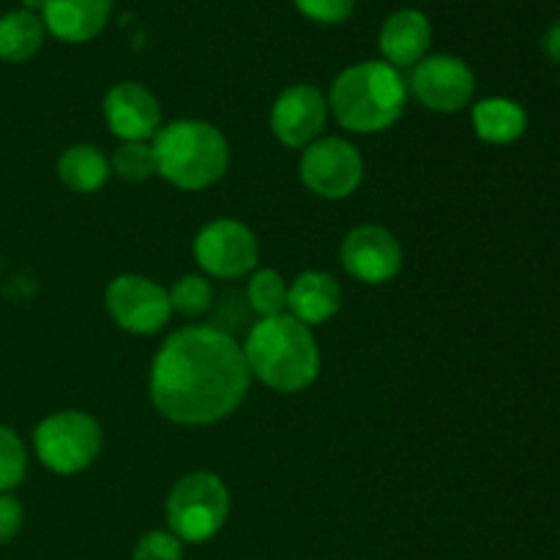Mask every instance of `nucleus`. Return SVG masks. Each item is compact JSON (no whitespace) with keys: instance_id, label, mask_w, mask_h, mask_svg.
Wrapping results in <instances>:
<instances>
[{"instance_id":"f257e3e1","label":"nucleus","mask_w":560,"mask_h":560,"mask_svg":"<svg viewBox=\"0 0 560 560\" xmlns=\"http://www.w3.org/2000/svg\"><path fill=\"white\" fill-rule=\"evenodd\" d=\"M249 366L235 337L211 326L184 328L159 350L151 372L153 405L175 424H213L244 402Z\"/></svg>"},{"instance_id":"f03ea898","label":"nucleus","mask_w":560,"mask_h":560,"mask_svg":"<svg viewBox=\"0 0 560 560\" xmlns=\"http://www.w3.org/2000/svg\"><path fill=\"white\" fill-rule=\"evenodd\" d=\"M244 359L252 375L273 392L293 394L312 386L320 372V350L310 326L293 315L266 317L249 328Z\"/></svg>"},{"instance_id":"7ed1b4c3","label":"nucleus","mask_w":560,"mask_h":560,"mask_svg":"<svg viewBox=\"0 0 560 560\" xmlns=\"http://www.w3.org/2000/svg\"><path fill=\"white\" fill-rule=\"evenodd\" d=\"M408 102V82L386 60H366L345 69L331 85L334 115L350 131L375 135L397 124Z\"/></svg>"},{"instance_id":"20e7f679","label":"nucleus","mask_w":560,"mask_h":560,"mask_svg":"<svg viewBox=\"0 0 560 560\" xmlns=\"http://www.w3.org/2000/svg\"><path fill=\"white\" fill-rule=\"evenodd\" d=\"M153 153L162 178L178 189H206L228 170V142L222 131L202 120H175L153 137Z\"/></svg>"},{"instance_id":"39448f33","label":"nucleus","mask_w":560,"mask_h":560,"mask_svg":"<svg viewBox=\"0 0 560 560\" xmlns=\"http://www.w3.org/2000/svg\"><path fill=\"white\" fill-rule=\"evenodd\" d=\"M230 512V495L213 474H191L175 485L167 498L170 534L189 545H202L222 530Z\"/></svg>"},{"instance_id":"423d86ee","label":"nucleus","mask_w":560,"mask_h":560,"mask_svg":"<svg viewBox=\"0 0 560 560\" xmlns=\"http://www.w3.org/2000/svg\"><path fill=\"white\" fill-rule=\"evenodd\" d=\"M36 454L49 470L55 474H80L102 452V427L85 413L66 410L55 413L38 424L36 435Z\"/></svg>"},{"instance_id":"0eeeda50","label":"nucleus","mask_w":560,"mask_h":560,"mask_svg":"<svg viewBox=\"0 0 560 560\" xmlns=\"http://www.w3.org/2000/svg\"><path fill=\"white\" fill-rule=\"evenodd\" d=\"M364 175V162L350 142L339 137L312 142L301 159V180L326 200H342L353 195Z\"/></svg>"},{"instance_id":"6e6552de","label":"nucleus","mask_w":560,"mask_h":560,"mask_svg":"<svg viewBox=\"0 0 560 560\" xmlns=\"http://www.w3.org/2000/svg\"><path fill=\"white\" fill-rule=\"evenodd\" d=\"M257 255L255 233L233 219H217L197 233L195 257L211 277H244L257 266Z\"/></svg>"},{"instance_id":"1a4fd4ad","label":"nucleus","mask_w":560,"mask_h":560,"mask_svg":"<svg viewBox=\"0 0 560 560\" xmlns=\"http://www.w3.org/2000/svg\"><path fill=\"white\" fill-rule=\"evenodd\" d=\"M410 91L427 109L457 113L474 98L476 77L470 66L454 55H430L413 66Z\"/></svg>"},{"instance_id":"9d476101","label":"nucleus","mask_w":560,"mask_h":560,"mask_svg":"<svg viewBox=\"0 0 560 560\" xmlns=\"http://www.w3.org/2000/svg\"><path fill=\"white\" fill-rule=\"evenodd\" d=\"M107 310L124 331L156 334L170 320V293L145 277H118L109 282Z\"/></svg>"},{"instance_id":"9b49d317","label":"nucleus","mask_w":560,"mask_h":560,"mask_svg":"<svg viewBox=\"0 0 560 560\" xmlns=\"http://www.w3.org/2000/svg\"><path fill=\"white\" fill-rule=\"evenodd\" d=\"M342 266L361 282L383 284L397 277L402 266V249L388 230L377 224H361L345 238Z\"/></svg>"},{"instance_id":"f8f14e48","label":"nucleus","mask_w":560,"mask_h":560,"mask_svg":"<svg viewBox=\"0 0 560 560\" xmlns=\"http://www.w3.org/2000/svg\"><path fill=\"white\" fill-rule=\"evenodd\" d=\"M326 98L315 85H293L271 109V129L288 148L310 145L326 126Z\"/></svg>"},{"instance_id":"ddd939ff","label":"nucleus","mask_w":560,"mask_h":560,"mask_svg":"<svg viewBox=\"0 0 560 560\" xmlns=\"http://www.w3.org/2000/svg\"><path fill=\"white\" fill-rule=\"evenodd\" d=\"M104 118L120 140L145 142L156 137L162 109L148 88L137 85V82H118L104 96Z\"/></svg>"},{"instance_id":"4468645a","label":"nucleus","mask_w":560,"mask_h":560,"mask_svg":"<svg viewBox=\"0 0 560 560\" xmlns=\"http://www.w3.org/2000/svg\"><path fill=\"white\" fill-rule=\"evenodd\" d=\"M432 44V22L427 20L424 11L419 9H399L383 22L381 47L383 58L394 69H405V66H416L419 60L427 58V49Z\"/></svg>"},{"instance_id":"2eb2a0df","label":"nucleus","mask_w":560,"mask_h":560,"mask_svg":"<svg viewBox=\"0 0 560 560\" xmlns=\"http://www.w3.org/2000/svg\"><path fill=\"white\" fill-rule=\"evenodd\" d=\"M113 14V0H47L42 22L55 38L82 44L96 38L107 27Z\"/></svg>"},{"instance_id":"dca6fc26","label":"nucleus","mask_w":560,"mask_h":560,"mask_svg":"<svg viewBox=\"0 0 560 560\" xmlns=\"http://www.w3.org/2000/svg\"><path fill=\"white\" fill-rule=\"evenodd\" d=\"M342 306V288L331 273L306 271L288 288V310L304 326H320Z\"/></svg>"},{"instance_id":"f3484780","label":"nucleus","mask_w":560,"mask_h":560,"mask_svg":"<svg viewBox=\"0 0 560 560\" xmlns=\"http://www.w3.org/2000/svg\"><path fill=\"white\" fill-rule=\"evenodd\" d=\"M47 27L42 16L33 11L14 9L0 16V60L5 63H25L42 49Z\"/></svg>"},{"instance_id":"a211bd4d","label":"nucleus","mask_w":560,"mask_h":560,"mask_svg":"<svg viewBox=\"0 0 560 560\" xmlns=\"http://www.w3.org/2000/svg\"><path fill=\"white\" fill-rule=\"evenodd\" d=\"M528 126V115L512 98H485L474 107V129L485 142L506 145L520 140Z\"/></svg>"},{"instance_id":"6ab92c4d","label":"nucleus","mask_w":560,"mask_h":560,"mask_svg":"<svg viewBox=\"0 0 560 560\" xmlns=\"http://www.w3.org/2000/svg\"><path fill=\"white\" fill-rule=\"evenodd\" d=\"M58 175L71 191L91 195L102 189L109 178V162L104 153L93 145H74L60 156Z\"/></svg>"},{"instance_id":"aec40b11","label":"nucleus","mask_w":560,"mask_h":560,"mask_svg":"<svg viewBox=\"0 0 560 560\" xmlns=\"http://www.w3.org/2000/svg\"><path fill=\"white\" fill-rule=\"evenodd\" d=\"M246 301L262 320L277 317L288 310V284L277 271H257L252 273L249 288H246Z\"/></svg>"},{"instance_id":"412c9836","label":"nucleus","mask_w":560,"mask_h":560,"mask_svg":"<svg viewBox=\"0 0 560 560\" xmlns=\"http://www.w3.org/2000/svg\"><path fill=\"white\" fill-rule=\"evenodd\" d=\"M27 470L25 446L14 430L0 424V495L22 485Z\"/></svg>"},{"instance_id":"4be33fe9","label":"nucleus","mask_w":560,"mask_h":560,"mask_svg":"<svg viewBox=\"0 0 560 560\" xmlns=\"http://www.w3.org/2000/svg\"><path fill=\"white\" fill-rule=\"evenodd\" d=\"M113 170L124 180H145L148 175L159 173L153 145H148V142H124L115 151Z\"/></svg>"},{"instance_id":"5701e85b","label":"nucleus","mask_w":560,"mask_h":560,"mask_svg":"<svg viewBox=\"0 0 560 560\" xmlns=\"http://www.w3.org/2000/svg\"><path fill=\"white\" fill-rule=\"evenodd\" d=\"M211 301L213 290L208 279L202 277H184L170 290V306L180 312V315H202V312L211 310Z\"/></svg>"},{"instance_id":"b1692460","label":"nucleus","mask_w":560,"mask_h":560,"mask_svg":"<svg viewBox=\"0 0 560 560\" xmlns=\"http://www.w3.org/2000/svg\"><path fill=\"white\" fill-rule=\"evenodd\" d=\"M184 541L170 530H151L135 547V560H180Z\"/></svg>"},{"instance_id":"393cba45","label":"nucleus","mask_w":560,"mask_h":560,"mask_svg":"<svg viewBox=\"0 0 560 560\" xmlns=\"http://www.w3.org/2000/svg\"><path fill=\"white\" fill-rule=\"evenodd\" d=\"M293 3L306 20L320 22V25H339L355 9V0H293Z\"/></svg>"},{"instance_id":"a878e982","label":"nucleus","mask_w":560,"mask_h":560,"mask_svg":"<svg viewBox=\"0 0 560 560\" xmlns=\"http://www.w3.org/2000/svg\"><path fill=\"white\" fill-rule=\"evenodd\" d=\"M249 301H246V295L241 293H224L222 295V304H219L217 315H213V326L217 331L228 334V337H233V334H238L241 328L246 326V315H249Z\"/></svg>"},{"instance_id":"bb28decb","label":"nucleus","mask_w":560,"mask_h":560,"mask_svg":"<svg viewBox=\"0 0 560 560\" xmlns=\"http://www.w3.org/2000/svg\"><path fill=\"white\" fill-rule=\"evenodd\" d=\"M22 528V506L16 498L0 495V545H9Z\"/></svg>"},{"instance_id":"cd10ccee","label":"nucleus","mask_w":560,"mask_h":560,"mask_svg":"<svg viewBox=\"0 0 560 560\" xmlns=\"http://www.w3.org/2000/svg\"><path fill=\"white\" fill-rule=\"evenodd\" d=\"M541 44H545V52L550 55L552 60H558V63H560V22L547 27L545 42H541Z\"/></svg>"},{"instance_id":"c85d7f7f","label":"nucleus","mask_w":560,"mask_h":560,"mask_svg":"<svg viewBox=\"0 0 560 560\" xmlns=\"http://www.w3.org/2000/svg\"><path fill=\"white\" fill-rule=\"evenodd\" d=\"M44 3H47V0H22V9H25V11H33V14L42 16Z\"/></svg>"}]
</instances>
